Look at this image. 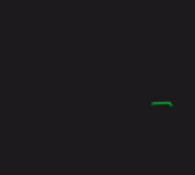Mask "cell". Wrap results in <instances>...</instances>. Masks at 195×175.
I'll use <instances>...</instances> for the list:
<instances>
[{"label":"cell","mask_w":195,"mask_h":175,"mask_svg":"<svg viewBox=\"0 0 195 175\" xmlns=\"http://www.w3.org/2000/svg\"><path fill=\"white\" fill-rule=\"evenodd\" d=\"M153 106H159V104H166V106H173V102H170V101H161V102H151Z\"/></svg>","instance_id":"6da1fadb"}]
</instances>
